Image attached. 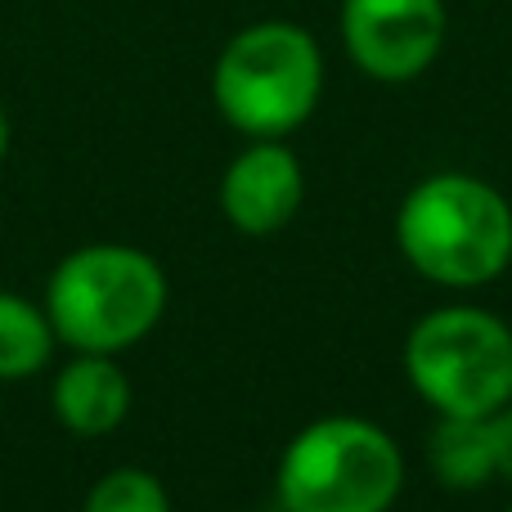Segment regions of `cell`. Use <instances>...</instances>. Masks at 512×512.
Returning a JSON list of instances; mask_svg holds the SVG:
<instances>
[{
	"mask_svg": "<svg viewBox=\"0 0 512 512\" xmlns=\"http://www.w3.org/2000/svg\"><path fill=\"white\" fill-rule=\"evenodd\" d=\"M396 243L423 279L481 288L512 261V207L495 185L441 171L409 189L396 212Z\"/></svg>",
	"mask_w": 512,
	"mask_h": 512,
	"instance_id": "obj_1",
	"label": "cell"
},
{
	"mask_svg": "<svg viewBox=\"0 0 512 512\" xmlns=\"http://www.w3.org/2000/svg\"><path fill=\"white\" fill-rule=\"evenodd\" d=\"M167 310V274L149 252L90 243L63 256L45 288L54 337L72 351L117 355L135 346Z\"/></svg>",
	"mask_w": 512,
	"mask_h": 512,
	"instance_id": "obj_2",
	"label": "cell"
},
{
	"mask_svg": "<svg viewBox=\"0 0 512 512\" xmlns=\"http://www.w3.org/2000/svg\"><path fill=\"white\" fill-rule=\"evenodd\" d=\"M324 54L297 23H252L230 36L212 68V99L234 131L283 140L319 108Z\"/></svg>",
	"mask_w": 512,
	"mask_h": 512,
	"instance_id": "obj_3",
	"label": "cell"
},
{
	"mask_svg": "<svg viewBox=\"0 0 512 512\" xmlns=\"http://www.w3.org/2000/svg\"><path fill=\"white\" fill-rule=\"evenodd\" d=\"M405 486L396 441L369 418L333 414L292 436L279 459L283 512H387Z\"/></svg>",
	"mask_w": 512,
	"mask_h": 512,
	"instance_id": "obj_4",
	"label": "cell"
},
{
	"mask_svg": "<svg viewBox=\"0 0 512 512\" xmlns=\"http://www.w3.org/2000/svg\"><path fill=\"white\" fill-rule=\"evenodd\" d=\"M405 373L436 414L490 418L512 400V328L477 306L432 310L405 342Z\"/></svg>",
	"mask_w": 512,
	"mask_h": 512,
	"instance_id": "obj_5",
	"label": "cell"
},
{
	"mask_svg": "<svg viewBox=\"0 0 512 512\" xmlns=\"http://www.w3.org/2000/svg\"><path fill=\"white\" fill-rule=\"evenodd\" d=\"M342 45L373 81H414L445 45V0H342Z\"/></svg>",
	"mask_w": 512,
	"mask_h": 512,
	"instance_id": "obj_6",
	"label": "cell"
},
{
	"mask_svg": "<svg viewBox=\"0 0 512 512\" xmlns=\"http://www.w3.org/2000/svg\"><path fill=\"white\" fill-rule=\"evenodd\" d=\"M306 180L301 167L279 140H256L230 162L221 180V212L243 234H279L297 216Z\"/></svg>",
	"mask_w": 512,
	"mask_h": 512,
	"instance_id": "obj_7",
	"label": "cell"
},
{
	"mask_svg": "<svg viewBox=\"0 0 512 512\" xmlns=\"http://www.w3.org/2000/svg\"><path fill=\"white\" fill-rule=\"evenodd\" d=\"M131 409V382L113 355L77 351V360L54 378V414L77 436H104Z\"/></svg>",
	"mask_w": 512,
	"mask_h": 512,
	"instance_id": "obj_8",
	"label": "cell"
},
{
	"mask_svg": "<svg viewBox=\"0 0 512 512\" xmlns=\"http://www.w3.org/2000/svg\"><path fill=\"white\" fill-rule=\"evenodd\" d=\"M427 463L450 490H481L490 477H499L495 459V427L490 418L441 414V423L427 436Z\"/></svg>",
	"mask_w": 512,
	"mask_h": 512,
	"instance_id": "obj_9",
	"label": "cell"
},
{
	"mask_svg": "<svg viewBox=\"0 0 512 512\" xmlns=\"http://www.w3.org/2000/svg\"><path fill=\"white\" fill-rule=\"evenodd\" d=\"M54 346V324L36 301L0 292V382L32 378Z\"/></svg>",
	"mask_w": 512,
	"mask_h": 512,
	"instance_id": "obj_10",
	"label": "cell"
},
{
	"mask_svg": "<svg viewBox=\"0 0 512 512\" xmlns=\"http://www.w3.org/2000/svg\"><path fill=\"white\" fill-rule=\"evenodd\" d=\"M86 512H171V499L153 472L117 468L95 481L86 495Z\"/></svg>",
	"mask_w": 512,
	"mask_h": 512,
	"instance_id": "obj_11",
	"label": "cell"
},
{
	"mask_svg": "<svg viewBox=\"0 0 512 512\" xmlns=\"http://www.w3.org/2000/svg\"><path fill=\"white\" fill-rule=\"evenodd\" d=\"M490 427H495V459H499V477L512 481V405L495 409L490 414Z\"/></svg>",
	"mask_w": 512,
	"mask_h": 512,
	"instance_id": "obj_12",
	"label": "cell"
},
{
	"mask_svg": "<svg viewBox=\"0 0 512 512\" xmlns=\"http://www.w3.org/2000/svg\"><path fill=\"white\" fill-rule=\"evenodd\" d=\"M5 149H9V117H5V108H0V158H5Z\"/></svg>",
	"mask_w": 512,
	"mask_h": 512,
	"instance_id": "obj_13",
	"label": "cell"
},
{
	"mask_svg": "<svg viewBox=\"0 0 512 512\" xmlns=\"http://www.w3.org/2000/svg\"><path fill=\"white\" fill-rule=\"evenodd\" d=\"M279 512H283V508H279Z\"/></svg>",
	"mask_w": 512,
	"mask_h": 512,
	"instance_id": "obj_14",
	"label": "cell"
},
{
	"mask_svg": "<svg viewBox=\"0 0 512 512\" xmlns=\"http://www.w3.org/2000/svg\"><path fill=\"white\" fill-rule=\"evenodd\" d=\"M508 512H512V508H508Z\"/></svg>",
	"mask_w": 512,
	"mask_h": 512,
	"instance_id": "obj_15",
	"label": "cell"
}]
</instances>
